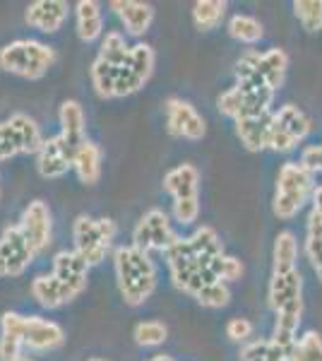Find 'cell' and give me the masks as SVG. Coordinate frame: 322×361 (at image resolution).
Returning <instances> with one entry per match:
<instances>
[{
  "label": "cell",
  "mask_w": 322,
  "mask_h": 361,
  "mask_svg": "<svg viewBox=\"0 0 322 361\" xmlns=\"http://www.w3.org/2000/svg\"><path fill=\"white\" fill-rule=\"evenodd\" d=\"M113 265L123 301L128 306H142L156 289V265L149 253L135 246H120L113 250Z\"/></svg>",
  "instance_id": "1"
},
{
  "label": "cell",
  "mask_w": 322,
  "mask_h": 361,
  "mask_svg": "<svg viewBox=\"0 0 322 361\" xmlns=\"http://www.w3.org/2000/svg\"><path fill=\"white\" fill-rule=\"evenodd\" d=\"M313 190H315L313 173H310L301 161H286V164L279 169L272 212L277 214L279 219L289 222V219H294L296 214L301 212L303 205L308 202V197H313Z\"/></svg>",
  "instance_id": "2"
},
{
  "label": "cell",
  "mask_w": 322,
  "mask_h": 361,
  "mask_svg": "<svg viewBox=\"0 0 322 361\" xmlns=\"http://www.w3.org/2000/svg\"><path fill=\"white\" fill-rule=\"evenodd\" d=\"M56 63V51L34 39H17L0 49V68L25 80H39Z\"/></svg>",
  "instance_id": "3"
},
{
  "label": "cell",
  "mask_w": 322,
  "mask_h": 361,
  "mask_svg": "<svg viewBox=\"0 0 322 361\" xmlns=\"http://www.w3.org/2000/svg\"><path fill=\"white\" fill-rule=\"evenodd\" d=\"M116 236V222L109 217L92 219L87 214H80L73 224L75 250L87 260L89 265H99L106 258V250Z\"/></svg>",
  "instance_id": "4"
},
{
  "label": "cell",
  "mask_w": 322,
  "mask_h": 361,
  "mask_svg": "<svg viewBox=\"0 0 322 361\" xmlns=\"http://www.w3.org/2000/svg\"><path fill=\"white\" fill-rule=\"evenodd\" d=\"M37 253L22 234L20 224H13L0 236V277H20L32 265Z\"/></svg>",
  "instance_id": "5"
},
{
  "label": "cell",
  "mask_w": 322,
  "mask_h": 361,
  "mask_svg": "<svg viewBox=\"0 0 322 361\" xmlns=\"http://www.w3.org/2000/svg\"><path fill=\"white\" fill-rule=\"evenodd\" d=\"M163 111H166V130L173 137L202 140L207 135V123L190 102L171 97L163 104Z\"/></svg>",
  "instance_id": "6"
},
{
  "label": "cell",
  "mask_w": 322,
  "mask_h": 361,
  "mask_svg": "<svg viewBox=\"0 0 322 361\" xmlns=\"http://www.w3.org/2000/svg\"><path fill=\"white\" fill-rule=\"evenodd\" d=\"M51 209L44 200H32L22 212L20 229L34 253H44L51 243Z\"/></svg>",
  "instance_id": "7"
},
{
  "label": "cell",
  "mask_w": 322,
  "mask_h": 361,
  "mask_svg": "<svg viewBox=\"0 0 322 361\" xmlns=\"http://www.w3.org/2000/svg\"><path fill=\"white\" fill-rule=\"evenodd\" d=\"M73 149L66 145L61 133L49 140H44L39 154H37V169L44 178H61L73 169Z\"/></svg>",
  "instance_id": "8"
},
{
  "label": "cell",
  "mask_w": 322,
  "mask_h": 361,
  "mask_svg": "<svg viewBox=\"0 0 322 361\" xmlns=\"http://www.w3.org/2000/svg\"><path fill=\"white\" fill-rule=\"evenodd\" d=\"M29 292H32L34 301H37L39 306L61 308V306L70 304L73 299H78V296L82 294V289L63 282V279H58L56 275H39V277L32 279Z\"/></svg>",
  "instance_id": "9"
},
{
  "label": "cell",
  "mask_w": 322,
  "mask_h": 361,
  "mask_svg": "<svg viewBox=\"0 0 322 361\" xmlns=\"http://www.w3.org/2000/svg\"><path fill=\"white\" fill-rule=\"evenodd\" d=\"M25 347L32 352H51L66 342V333L54 320H46L41 316H27L25 333H22Z\"/></svg>",
  "instance_id": "10"
},
{
  "label": "cell",
  "mask_w": 322,
  "mask_h": 361,
  "mask_svg": "<svg viewBox=\"0 0 322 361\" xmlns=\"http://www.w3.org/2000/svg\"><path fill=\"white\" fill-rule=\"evenodd\" d=\"M68 3L66 0H37L27 8L25 20L29 27L39 29L44 34H54L58 32L68 20Z\"/></svg>",
  "instance_id": "11"
},
{
  "label": "cell",
  "mask_w": 322,
  "mask_h": 361,
  "mask_svg": "<svg viewBox=\"0 0 322 361\" xmlns=\"http://www.w3.org/2000/svg\"><path fill=\"white\" fill-rule=\"evenodd\" d=\"M109 8L118 15L120 25L130 37H142L149 32L151 22H154V8L149 3H140V0H111Z\"/></svg>",
  "instance_id": "12"
},
{
  "label": "cell",
  "mask_w": 322,
  "mask_h": 361,
  "mask_svg": "<svg viewBox=\"0 0 322 361\" xmlns=\"http://www.w3.org/2000/svg\"><path fill=\"white\" fill-rule=\"evenodd\" d=\"M272 121H274V111L233 121L236 123V135L248 152H262V149H267Z\"/></svg>",
  "instance_id": "13"
},
{
  "label": "cell",
  "mask_w": 322,
  "mask_h": 361,
  "mask_svg": "<svg viewBox=\"0 0 322 361\" xmlns=\"http://www.w3.org/2000/svg\"><path fill=\"white\" fill-rule=\"evenodd\" d=\"M277 313V320H274V335L272 342H277L279 347L284 349H294L298 342V325H301V316H303V299H294L289 304H284Z\"/></svg>",
  "instance_id": "14"
},
{
  "label": "cell",
  "mask_w": 322,
  "mask_h": 361,
  "mask_svg": "<svg viewBox=\"0 0 322 361\" xmlns=\"http://www.w3.org/2000/svg\"><path fill=\"white\" fill-rule=\"evenodd\" d=\"M89 263L78 253V250H61L54 258V275L63 282L73 284L85 292L87 289V275H89Z\"/></svg>",
  "instance_id": "15"
},
{
  "label": "cell",
  "mask_w": 322,
  "mask_h": 361,
  "mask_svg": "<svg viewBox=\"0 0 322 361\" xmlns=\"http://www.w3.org/2000/svg\"><path fill=\"white\" fill-rule=\"evenodd\" d=\"M58 121H61V137L66 140L70 149H78L85 142V111H82L80 102L68 99L61 104V111H58Z\"/></svg>",
  "instance_id": "16"
},
{
  "label": "cell",
  "mask_w": 322,
  "mask_h": 361,
  "mask_svg": "<svg viewBox=\"0 0 322 361\" xmlns=\"http://www.w3.org/2000/svg\"><path fill=\"white\" fill-rule=\"evenodd\" d=\"M255 68L260 73V78L265 80L269 90L277 92L284 85L286 68H289V56L284 49H269L265 54L255 51Z\"/></svg>",
  "instance_id": "17"
},
{
  "label": "cell",
  "mask_w": 322,
  "mask_h": 361,
  "mask_svg": "<svg viewBox=\"0 0 322 361\" xmlns=\"http://www.w3.org/2000/svg\"><path fill=\"white\" fill-rule=\"evenodd\" d=\"M73 169L82 183L94 185L101 178V147L92 140H85L73 154Z\"/></svg>",
  "instance_id": "18"
},
{
  "label": "cell",
  "mask_w": 322,
  "mask_h": 361,
  "mask_svg": "<svg viewBox=\"0 0 322 361\" xmlns=\"http://www.w3.org/2000/svg\"><path fill=\"white\" fill-rule=\"evenodd\" d=\"M163 188L173 195V200H183V197H200V171L192 164H180L171 169L163 176Z\"/></svg>",
  "instance_id": "19"
},
{
  "label": "cell",
  "mask_w": 322,
  "mask_h": 361,
  "mask_svg": "<svg viewBox=\"0 0 322 361\" xmlns=\"http://www.w3.org/2000/svg\"><path fill=\"white\" fill-rule=\"evenodd\" d=\"M75 17H78V37L85 44H92L101 37L104 17H101V5L97 0H80L75 5Z\"/></svg>",
  "instance_id": "20"
},
{
  "label": "cell",
  "mask_w": 322,
  "mask_h": 361,
  "mask_svg": "<svg viewBox=\"0 0 322 361\" xmlns=\"http://www.w3.org/2000/svg\"><path fill=\"white\" fill-rule=\"evenodd\" d=\"M301 292H303V279H301V272L294 270V272H286V275H274L272 272V279H269V306L274 311H279L284 304L294 299H301Z\"/></svg>",
  "instance_id": "21"
},
{
  "label": "cell",
  "mask_w": 322,
  "mask_h": 361,
  "mask_svg": "<svg viewBox=\"0 0 322 361\" xmlns=\"http://www.w3.org/2000/svg\"><path fill=\"white\" fill-rule=\"evenodd\" d=\"M272 260H274V275H286V272L296 270L298 238L294 231H279L277 238H274Z\"/></svg>",
  "instance_id": "22"
},
{
  "label": "cell",
  "mask_w": 322,
  "mask_h": 361,
  "mask_svg": "<svg viewBox=\"0 0 322 361\" xmlns=\"http://www.w3.org/2000/svg\"><path fill=\"white\" fill-rule=\"evenodd\" d=\"M8 123L13 126L17 140H20V147L25 154H39L41 145H44V137H41V130L37 126V121L29 118L27 114H13L8 118Z\"/></svg>",
  "instance_id": "23"
},
{
  "label": "cell",
  "mask_w": 322,
  "mask_h": 361,
  "mask_svg": "<svg viewBox=\"0 0 322 361\" xmlns=\"http://www.w3.org/2000/svg\"><path fill=\"white\" fill-rule=\"evenodd\" d=\"M228 10L226 0H197L192 5V25H195L200 32H212L224 22Z\"/></svg>",
  "instance_id": "24"
},
{
  "label": "cell",
  "mask_w": 322,
  "mask_h": 361,
  "mask_svg": "<svg viewBox=\"0 0 322 361\" xmlns=\"http://www.w3.org/2000/svg\"><path fill=\"white\" fill-rule=\"evenodd\" d=\"M274 123H279L284 130H289L298 142L306 140L308 133L313 130V121H310L298 106H294V104H284V106H279L277 111H274Z\"/></svg>",
  "instance_id": "25"
},
{
  "label": "cell",
  "mask_w": 322,
  "mask_h": 361,
  "mask_svg": "<svg viewBox=\"0 0 322 361\" xmlns=\"http://www.w3.org/2000/svg\"><path fill=\"white\" fill-rule=\"evenodd\" d=\"M190 243H192V248H195L202 267H209V263H212L214 258L224 255L221 241H219V236H216V231L212 229V226H200V229L190 236Z\"/></svg>",
  "instance_id": "26"
},
{
  "label": "cell",
  "mask_w": 322,
  "mask_h": 361,
  "mask_svg": "<svg viewBox=\"0 0 322 361\" xmlns=\"http://www.w3.org/2000/svg\"><path fill=\"white\" fill-rule=\"evenodd\" d=\"M226 29H228V37L241 44H257L265 37V27H262V22L253 15H233L231 20H228Z\"/></svg>",
  "instance_id": "27"
},
{
  "label": "cell",
  "mask_w": 322,
  "mask_h": 361,
  "mask_svg": "<svg viewBox=\"0 0 322 361\" xmlns=\"http://www.w3.org/2000/svg\"><path fill=\"white\" fill-rule=\"evenodd\" d=\"M144 224H147L149 229V236H151V246H154V250H166L168 243H171V238L175 236L171 231V222H168V214L163 212V209L154 207L149 209L147 214H144Z\"/></svg>",
  "instance_id": "28"
},
{
  "label": "cell",
  "mask_w": 322,
  "mask_h": 361,
  "mask_svg": "<svg viewBox=\"0 0 322 361\" xmlns=\"http://www.w3.org/2000/svg\"><path fill=\"white\" fill-rule=\"evenodd\" d=\"M118 70L109 66L106 61L97 58L92 63V85H94V92L101 99H116V80H118Z\"/></svg>",
  "instance_id": "29"
},
{
  "label": "cell",
  "mask_w": 322,
  "mask_h": 361,
  "mask_svg": "<svg viewBox=\"0 0 322 361\" xmlns=\"http://www.w3.org/2000/svg\"><path fill=\"white\" fill-rule=\"evenodd\" d=\"M99 58L106 61L109 66L113 68H123L130 58V46L125 44V37L120 32H109L101 42V51H99Z\"/></svg>",
  "instance_id": "30"
},
{
  "label": "cell",
  "mask_w": 322,
  "mask_h": 361,
  "mask_svg": "<svg viewBox=\"0 0 322 361\" xmlns=\"http://www.w3.org/2000/svg\"><path fill=\"white\" fill-rule=\"evenodd\" d=\"M132 337L140 347H159L166 342L168 337V328L159 320H142V323L135 325Z\"/></svg>",
  "instance_id": "31"
},
{
  "label": "cell",
  "mask_w": 322,
  "mask_h": 361,
  "mask_svg": "<svg viewBox=\"0 0 322 361\" xmlns=\"http://www.w3.org/2000/svg\"><path fill=\"white\" fill-rule=\"evenodd\" d=\"M154 49H151L149 44H135L130 46V58H128V68L132 70V73H137L140 78L147 82L151 70H154Z\"/></svg>",
  "instance_id": "32"
},
{
  "label": "cell",
  "mask_w": 322,
  "mask_h": 361,
  "mask_svg": "<svg viewBox=\"0 0 322 361\" xmlns=\"http://www.w3.org/2000/svg\"><path fill=\"white\" fill-rule=\"evenodd\" d=\"M294 15L306 32L322 29V0H296Z\"/></svg>",
  "instance_id": "33"
},
{
  "label": "cell",
  "mask_w": 322,
  "mask_h": 361,
  "mask_svg": "<svg viewBox=\"0 0 322 361\" xmlns=\"http://www.w3.org/2000/svg\"><path fill=\"white\" fill-rule=\"evenodd\" d=\"M289 361H322V337L313 330L298 337V342L291 349Z\"/></svg>",
  "instance_id": "34"
},
{
  "label": "cell",
  "mask_w": 322,
  "mask_h": 361,
  "mask_svg": "<svg viewBox=\"0 0 322 361\" xmlns=\"http://www.w3.org/2000/svg\"><path fill=\"white\" fill-rule=\"evenodd\" d=\"M209 272L214 275L216 282H236V279L243 277V263L233 255H219L209 263Z\"/></svg>",
  "instance_id": "35"
},
{
  "label": "cell",
  "mask_w": 322,
  "mask_h": 361,
  "mask_svg": "<svg viewBox=\"0 0 322 361\" xmlns=\"http://www.w3.org/2000/svg\"><path fill=\"white\" fill-rule=\"evenodd\" d=\"M216 106H219V111L226 116V118H245V92L241 87H231V90H226L224 94L216 99Z\"/></svg>",
  "instance_id": "36"
},
{
  "label": "cell",
  "mask_w": 322,
  "mask_h": 361,
  "mask_svg": "<svg viewBox=\"0 0 322 361\" xmlns=\"http://www.w3.org/2000/svg\"><path fill=\"white\" fill-rule=\"evenodd\" d=\"M195 299H197V304L204 308H224L228 301H231V289H228V284L224 282H212V284H207Z\"/></svg>",
  "instance_id": "37"
},
{
  "label": "cell",
  "mask_w": 322,
  "mask_h": 361,
  "mask_svg": "<svg viewBox=\"0 0 322 361\" xmlns=\"http://www.w3.org/2000/svg\"><path fill=\"white\" fill-rule=\"evenodd\" d=\"M144 87V80L140 78L137 73H132L128 68V63L118 70V80H116V99H123V97H130L135 92H140Z\"/></svg>",
  "instance_id": "38"
},
{
  "label": "cell",
  "mask_w": 322,
  "mask_h": 361,
  "mask_svg": "<svg viewBox=\"0 0 322 361\" xmlns=\"http://www.w3.org/2000/svg\"><path fill=\"white\" fill-rule=\"evenodd\" d=\"M200 217V197H183L173 200V219L178 224H192Z\"/></svg>",
  "instance_id": "39"
},
{
  "label": "cell",
  "mask_w": 322,
  "mask_h": 361,
  "mask_svg": "<svg viewBox=\"0 0 322 361\" xmlns=\"http://www.w3.org/2000/svg\"><path fill=\"white\" fill-rule=\"evenodd\" d=\"M298 145V140L291 135L289 130H284L279 123H274L272 121V128H269V142H267V147L269 149H274V152H291Z\"/></svg>",
  "instance_id": "40"
},
{
  "label": "cell",
  "mask_w": 322,
  "mask_h": 361,
  "mask_svg": "<svg viewBox=\"0 0 322 361\" xmlns=\"http://www.w3.org/2000/svg\"><path fill=\"white\" fill-rule=\"evenodd\" d=\"M20 152H22L20 140H17L13 126L5 121V123H0V161L13 159V157L20 154Z\"/></svg>",
  "instance_id": "41"
},
{
  "label": "cell",
  "mask_w": 322,
  "mask_h": 361,
  "mask_svg": "<svg viewBox=\"0 0 322 361\" xmlns=\"http://www.w3.org/2000/svg\"><path fill=\"white\" fill-rule=\"evenodd\" d=\"M22 349H25V340L20 335H0V361H17L22 357Z\"/></svg>",
  "instance_id": "42"
},
{
  "label": "cell",
  "mask_w": 322,
  "mask_h": 361,
  "mask_svg": "<svg viewBox=\"0 0 322 361\" xmlns=\"http://www.w3.org/2000/svg\"><path fill=\"white\" fill-rule=\"evenodd\" d=\"M253 323L248 318H231L226 323V337L233 342H248L253 337Z\"/></svg>",
  "instance_id": "43"
},
{
  "label": "cell",
  "mask_w": 322,
  "mask_h": 361,
  "mask_svg": "<svg viewBox=\"0 0 322 361\" xmlns=\"http://www.w3.org/2000/svg\"><path fill=\"white\" fill-rule=\"evenodd\" d=\"M298 161H301L313 176L315 173H322V145H310V147H306L301 152V159Z\"/></svg>",
  "instance_id": "44"
},
{
  "label": "cell",
  "mask_w": 322,
  "mask_h": 361,
  "mask_svg": "<svg viewBox=\"0 0 322 361\" xmlns=\"http://www.w3.org/2000/svg\"><path fill=\"white\" fill-rule=\"evenodd\" d=\"M132 246L140 248V250H144V253L154 250V246H151L149 229H147V224H144V219H140L137 226H135V231H132Z\"/></svg>",
  "instance_id": "45"
},
{
  "label": "cell",
  "mask_w": 322,
  "mask_h": 361,
  "mask_svg": "<svg viewBox=\"0 0 322 361\" xmlns=\"http://www.w3.org/2000/svg\"><path fill=\"white\" fill-rule=\"evenodd\" d=\"M313 212L322 214V183L315 185V190H313Z\"/></svg>",
  "instance_id": "46"
},
{
  "label": "cell",
  "mask_w": 322,
  "mask_h": 361,
  "mask_svg": "<svg viewBox=\"0 0 322 361\" xmlns=\"http://www.w3.org/2000/svg\"><path fill=\"white\" fill-rule=\"evenodd\" d=\"M17 361H34V359H32V357H20Z\"/></svg>",
  "instance_id": "47"
},
{
  "label": "cell",
  "mask_w": 322,
  "mask_h": 361,
  "mask_svg": "<svg viewBox=\"0 0 322 361\" xmlns=\"http://www.w3.org/2000/svg\"><path fill=\"white\" fill-rule=\"evenodd\" d=\"M89 361H109V359H99V357H94V359H89Z\"/></svg>",
  "instance_id": "48"
}]
</instances>
